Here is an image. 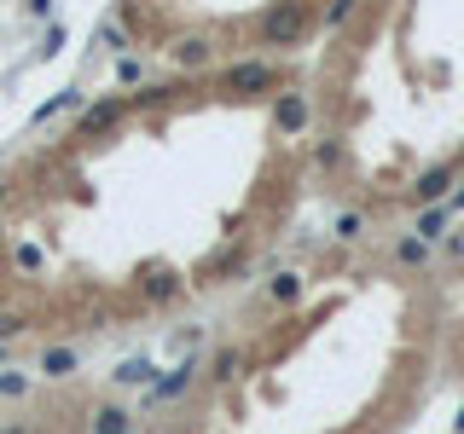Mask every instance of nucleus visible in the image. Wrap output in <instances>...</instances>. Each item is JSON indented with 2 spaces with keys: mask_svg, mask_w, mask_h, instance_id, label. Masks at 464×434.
I'll return each instance as SVG.
<instances>
[{
  "mask_svg": "<svg viewBox=\"0 0 464 434\" xmlns=\"http://www.w3.org/2000/svg\"><path fill=\"white\" fill-rule=\"evenodd\" d=\"M302 23H308V18H302V6H279L273 18H267V41H273V47L296 41V35H302Z\"/></svg>",
  "mask_w": 464,
  "mask_h": 434,
  "instance_id": "nucleus-1",
  "label": "nucleus"
},
{
  "mask_svg": "<svg viewBox=\"0 0 464 434\" xmlns=\"http://www.w3.org/2000/svg\"><path fill=\"white\" fill-rule=\"evenodd\" d=\"M273 128H279V133H302V128H308V98H302V93L279 98V110H273Z\"/></svg>",
  "mask_w": 464,
  "mask_h": 434,
  "instance_id": "nucleus-2",
  "label": "nucleus"
},
{
  "mask_svg": "<svg viewBox=\"0 0 464 434\" xmlns=\"http://www.w3.org/2000/svg\"><path fill=\"white\" fill-rule=\"evenodd\" d=\"M447 215H453V208H447V203H430V208H424V215H418V226H412V232H418L424 243H435V238H442V232H447Z\"/></svg>",
  "mask_w": 464,
  "mask_h": 434,
  "instance_id": "nucleus-3",
  "label": "nucleus"
},
{
  "mask_svg": "<svg viewBox=\"0 0 464 434\" xmlns=\"http://www.w3.org/2000/svg\"><path fill=\"white\" fill-rule=\"evenodd\" d=\"M267 81H273V70H267V64H238L227 76V87H238V93H255V87H267Z\"/></svg>",
  "mask_w": 464,
  "mask_h": 434,
  "instance_id": "nucleus-4",
  "label": "nucleus"
},
{
  "mask_svg": "<svg viewBox=\"0 0 464 434\" xmlns=\"http://www.w3.org/2000/svg\"><path fill=\"white\" fill-rule=\"evenodd\" d=\"M447 185H453V168H430L418 180V197L424 203H447Z\"/></svg>",
  "mask_w": 464,
  "mask_h": 434,
  "instance_id": "nucleus-5",
  "label": "nucleus"
},
{
  "mask_svg": "<svg viewBox=\"0 0 464 434\" xmlns=\"http://www.w3.org/2000/svg\"><path fill=\"white\" fill-rule=\"evenodd\" d=\"M41 370H47V377H70V370H76V353H70V347H47Z\"/></svg>",
  "mask_w": 464,
  "mask_h": 434,
  "instance_id": "nucleus-6",
  "label": "nucleus"
},
{
  "mask_svg": "<svg viewBox=\"0 0 464 434\" xmlns=\"http://www.w3.org/2000/svg\"><path fill=\"white\" fill-rule=\"evenodd\" d=\"M133 423H128V412H122V405H105L99 417H93V434H128Z\"/></svg>",
  "mask_w": 464,
  "mask_h": 434,
  "instance_id": "nucleus-7",
  "label": "nucleus"
},
{
  "mask_svg": "<svg viewBox=\"0 0 464 434\" xmlns=\"http://www.w3.org/2000/svg\"><path fill=\"white\" fill-rule=\"evenodd\" d=\"M267 295H273L279 307H290L302 295V278H296V272H285V278H273V290H267Z\"/></svg>",
  "mask_w": 464,
  "mask_h": 434,
  "instance_id": "nucleus-8",
  "label": "nucleus"
},
{
  "mask_svg": "<svg viewBox=\"0 0 464 434\" xmlns=\"http://www.w3.org/2000/svg\"><path fill=\"white\" fill-rule=\"evenodd\" d=\"M360 232H365V215H354V208H348V215H337V238H343V243H354Z\"/></svg>",
  "mask_w": 464,
  "mask_h": 434,
  "instance_id": "nucleus-9",
  "label": "nucleus"
},
{
  "mask_svg": "<svg viewBox=\"0 0 464 434\" xmlns=\"http://www.w3.org/2000/svg\"><path fill=\"white\" fill-rule=\"evenodd\" d=\"M395 260H400V267H418V260H424V238H418V232H412V238L395 250Z\"/></svg>",
  "mask_w": 464,
  "mask_h": 434,
  "instance_id": "nucleus-10",
  "label": "nucleus"
},
{
  "mask_svg": "<svg viewBox=\"0 0 464 434\" xmlns=\"http://www.w3.org/2000/svg\"><path fill=\"white\" fill-rule=\"evenodd\" d=\"M145 377H151V365H145V359H133V365L116 370V382H145Z\"/></svg>",
  "mask_w": 464,
  "mask_h": 434,
  "instance_id": "nucleus-11",
  "label": "nucleus"
},
{
  "mask_svg": "<svg viewBox=\"0 0 464 434\" xmlns=\"http://www.w3.org/2000/svg\"><path fill=\"white\" fill-rule=\"evenodd\" d=\"M232 370H238V353H221V359H215V382H227Z\"/></svg>",
  "mask_w": 464,
  "mask_h": 434,
  "instance_id": "nucleus-12",
  "label": "nucleus"
},
{
  "mask_svg": "<svg viewBox=\"0 0 464 434\" xmlns=\"http://www.w3.org/2000/svg\"><path fill=\"white\" fill-rule=\"evenodd\" d=\"M348 12H354V0H331V23H343Z\"/></svg>",
  "mask_w": 464,
  "mask_h": 434,
  "instance_id": "nucleus-13",
  "label": "nucleus"
},
{
  "mask_svg": "<svg viewBox=\"0 0 464 434\" xmlns=\"http://www.w3.org/2000/svg\"><path fill=\"white\" fill-rule=\"evenodd\" d=\"M447 208H464V185H459V191H453V197H447Z\"/></svg>",
  "mask_w": 464,
  "mask_h": 434,
  "instance_id": "nucleus-14",
  "label": "nucleus"
},
{
  "mask_svg": "<svg viewBox=\"0 0 464 434\" xmlns=\"http://www.w3.org/2000/svg\"><path fill=\"white\" fill-rule=\"evenodd\" d=\"M0 434H23V429H0Z\"/></svg>",
  "mask_w": 464,
  "mask_h": 434,
  "instance_id": "nucleus-15",
  "label": "nucleus"
}]
</instances>
